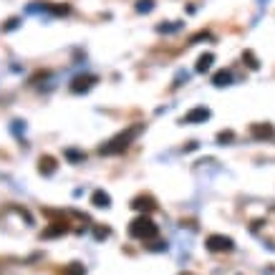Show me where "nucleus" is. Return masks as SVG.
Segmentation results:
<instances>
[{
  "label": "nucleus",
  "mask_w": 275,
  "mask_h": 275,
  "mask_svg": "<svg viewBox=\"0 0 275 275\" xmlns=\"http://www.w3.org/2000/svg\"><path fill=\"white\" fill-rule=\"evenodd\" d=\"M144 132V124H132V126H126L124 132H119L117 137H111L106 144H101L98 147V154H121L124 149H129V144H132L139 134Z\"/></svg>",
  "instance_id": "1"
},
{
  "label": "nucleus",
  "mask_w": 275,
  "mask_h": 275,
  "mask_svg": "<svg viewBox=\"0 0 275 275\" xmlns=\"http://www.w3.org/2000/svg\"><path fill=\"white\" fill-rule=\"evenodd\" d=\"M129 235L137 237V240L149 242V240H157L159 227L154 225V220H152L149 215H139L137 220H132V225H129Z\"/></svg>",
  "instance_id": "2"
},
{
  "label": "nucleus",
  "mask_w": 275,
  "mask_h": 275,
  "mask_svg": "<svg viewBox=\"0 0 275 275\" xmlns=\"http://www.w3.org/2000/svg\"><path fill=\"white\" fill-rule=\"evenodd\" d=\"M205 245H207L210 253H233L235 250V240L225 237V235H210L205 240Z\"/></svg>",
  "instance_id": "3"
},
{
  "label": "nucleus",
  "mask_w": 275,
  "mask_h": 275,
  "mask_svg": "<svg viewBox=\"0 0 275 275\" xmlns=\"http://www.w3.org/2000/svg\"><path fill=\"white\" fill-rule=\"evenodd\" d=\"M98 81V76H94V74H86V76H76L74 81H71V91L74 94H83V91H89L91 86Z\"/></svg>",
  "instance_id": "4"
},
{
  "label": "nucleus",
  "mask_w": 275,
  "mask_h": 275,
  "mask_svg": "<svg viewBox=\"0 0 275 275\" xmlns=\"http://www.w3.org/2000/svg\"><path fill=\"white\" fill-rule=\"evenodd\" d=\"M207 119H210V109L207 106H197V109L184 114L182 124H199V121H207Z\"/></svg>",
  "instance_id": "5"
},
{
  "label": "nucleus",
  "mask_w": 275,
  "mask_h": 275,
  "mask_svg": "<svg viewBox=\"0 0 275 275\" xmlns=\"http://www.w3.org/2000/svg\"><path fill=\"white\" fill-rule=\"evenodd\" d=\"M132 207L139 210V212H154V210H157V202H154L152 195H139V197L132 202Z\"/></svg>",
  "instance_id": "6"
},
{
  "label": "nucleus",
  "mask_w": 275,
  "mask_h": 275,
  "mask_svg": "<svg viewBox=\"0 0 275 275\" xmlns=\"http://www.w3.org/2000/svg\"><path fill=\"white\" fill-rule=\"evenodd\" d=\"M56 169H59V164H56V159H53L51 154L40 157V162H38V172H40V175L51 177V175H56Z\"/></svg>",
  "instance_id": "7"
},
{
  "label": "nucleus",
  "mask_w": 275,
  "mask_h": 275,
  "mask_svg": "<svg viewBox=\"0 0 275 275\" xmlns=\"http://www.w3.org/2000/svg\"><path fill=\"white\" fill-rule=\"evenodd\" d=\"M63 233H68V222H66V220H61V222H51V227L43 230L40 237H59V235H63Z\"/></svg>",
  "instance_id": "8"
},
{
  "label": "nucleus",
  "mask_w": 275,
  "mask_h": 275,
  "mask_svg": "<svg viewBox=\"0 0 275 275\" xmlns=\"http://www.w3.org/2000/svg\"><path fill=\"white\" fill-rule=\"evenodd\" d=\"M250 134L255 139H270L273 137V126L270 124H253L250 126Z\"/></svg>",
  "instance_id": "9"
},
{
  "label": "nucleus",
  "mask_w": 275,
  "mask_h": 275,
  "mask_svg": "<svg viewBox=\"0 0 275 275\" xmlns=\"http://www.w3.org/2000/svg\"><path fill=\"white\" fill-rule=\"evenodd\" d=\"M91 205H94V207H109V205H111V197H109V192H104V190H96V192L91 195Z\"/></svg>",
  "instance_id": "10"
},
{
  "label": "nucleus",
  "mask_w": 275,
  "mask_h": 275,
  "mask_svg": "<svg viewBox=\"0 0 275 275\" xmlns=\"http://www.w3.org/2000/svg\"><path fill=\"white\" fill-rule=\"evenodd\" d=\"M212 83L215 86H230V83H233V71H227V68L217 71V74L212 76Z\"/></svg>",
  "instance_id": "11"
},
{
  "label": "nucleus",
  "mask_w": 275,
  "mask_h": 275,
  "mask_svg": "<svg viewBox=\"0 0 275 275\" xmlns=\"http://www.w3.org/2000/svg\"><path fill=\"white\" fill-rule=\"evenodd\" d=\"M215 63V56L212 53H202L197 59V74H205V71H210V66Z\"/></svg>",
  "instance_id": "12"
},
{
  "label": "nucleus",
  "mask_w": 275,
  "mask_h": 275,
  "mask_svg": "<svg viewBox=\"0 0 275 275\" xmlns=\"http://www.w3.org/2000/svg\"><path fill=\"white\" fill-rule=\"evenodd\" d=\"M33 10H48V13H53V16H66L71 8H68V5H38V8H33Z\"/></svg>",
  "instance_id": "13"
},
{
  "label": "nucleus",
  "mask_w": 275,
  "mask_h": 275,
  "mask_svg": "<svg viewBox=\"0 0 275 275\" xmlns=\"http://www.w3.org/2000/svg\"><path fill=\"white\" fill-rule=\"evenodd\" d=\"M61 275H86V268L81 263H71V265H66L61 270Z\"/></svg>",
  "instance_id": "14"
},
{
  "label": "nucleus",
  "mask_w": 275,
  "mask_h": 275,
  "mask_svg": "<svg viewBox=\"0 0 275 275\" xmlns=\"http://www.w3.org/2000/svg\"><path fill=\"white\" fill-rule=\"evenodd\" d=\"M242 61L248 63L253 71H257V68H260V63H257V59H255V53H253V51H245V53H242Z\"/></svg>",
  "instance_id": "15"
},
{
  "label": "nucleus",
  "mask_w": 275,
  "mask_h": 275,
  "mask_svg": "<svg viewBox=\"0 0 275 275\" xmlns=\"http://www.w3.org/2000/svg\"><path fill=\"white\" fill-rule=\"evenodd\" d=\"M66 157L71 159V162H83L86 154L83 152H76V149H66Z\"/></svg>",
  "instance_id": "16"
},
{
  "label": "nucleus",
  "mask_w": 275,
  "mask_h": 275,
  "mask_svg": "<svg viewBox=\"0 0 275 275\" xmlns=\"http://www.w3.org/2000/svg\"><path fill=\"white\" fill-rule=\"evenodd\" d=\"M154 8V0H139V3H137V10L139 13H149Z\"/></svg>",
  "instance_id": "17"
},
{
  "label": "nucleus",
  "mask_w": 275,
  "mask_h": 275,
  "mask_svg": "<svg viewBox=\"0 0 275 275\" xmlns=\"http://www.w3.org/2000/svg\"><path fill=\"white\" fill-rule=\"evenodd\" d=\"M109 235H111L109 227H96V230H94V237H96V240H104V237H109Z\"/></svg>",
  "instance_id": "18"
},
{
  "label": "nucleus",
  "mask_w": 275,
  "mask_h": 275,
  "mask_svg": "<svg viewBox=\"0 0 275 275\" xmlns=\"http://www.w3.org/2000/svg\"><path fill=\"white\" fill-rule=\"evenodd\" d=\"M233 139H235L233 132H220V134H217V141H220V144H230Z\"/></svg>",
  "instance_id": "19"
}]
</instances>
